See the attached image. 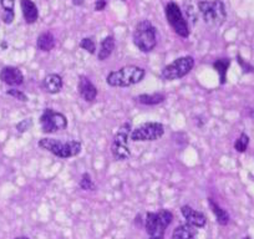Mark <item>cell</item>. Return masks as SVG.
<instances>
[{
    "label": "cell",
    "instance_id": "obj_1",
    "mask_svg": "<svg viewBox=\"0 0 254 239\" xmlns=\"http://www.w3.org/2000/svg\"><path fill=\"white\" fill-rule=\"evenodd\" d=\"M145 75V69L135 65H128L110 72L106 77V82L112 87H128L142 81Z\"/></svg>",
    "mask_w": 254,
    "mask_h": 239
},
{
    "label": "cell",
    "instance_id": "obj_12",
    "mask_svg": "<svg viewBox=\"0 0 254 239\" xmlns=\"http://www.w3.org/2000/svg\"><path fill=\"white\" fill-rule=\"evenodd\" d=\"M181 213L185 217L186 222H187L188 224H190L192 227H194V228H203L207 224L206 216H204L202 212L196 211L194 208L188 206V204H186V206H183L182 208H181Z\"/></svg>",
    "mask_w": 254,
    "mask_h": 239
},
{
    "label": "cell",
    "instance_id": "obj_5",
    "mask_svg": "<svg viewBox=\"0 0 254 239\" xmlns=\"http://www.w3.org/2000/svg\"><path fill=\"white\" fill-rule=\"evenodd\" d=\"M199 13L202 14L204 23L211 26H219L224 23L227 18L226 6L221 0L214 1H199Z\"/></svg>",
    "mask_w": 254,
    "mask_h": 239
},
{
    "label": "cell",
    "instance_id": "obj_3",
    "mask_svg": "<svg viewBox=\"0 0 254 239\" xmlns=\"http://www.w3.org/2000/svg\"><path fill=\"white\" fill-rule=\"evenodd\" d=\"M38 146L60 158L75 157V156H77L81 152L82 148L81 142H79V141H60L50 137H44L39 140Z\"/></svg>",
    "mask_w": 254,
    "mask_h": 239
},
{
    "label": "cell",
    "instance_id": "obj_7",
    "mask_svg": "<svg viewBox=\"0 0 254 239\" xmlns=\"http://www.w3.org/2000/svg\"><path fill=\"white\" fill-rule=\"evenodd\" d=\"M131 133V123L126 122L120 127L115 135L111 145V153L115 160L125 161L130 157V147H128V137Z\"/></svg>",
    "mask_w": 254,
    "mask_h": 239
},
{
    "label": "cell",
    "instance_id": "obj_24",
    "mask_svg": "<svg viewBox=\"0 0 254 239\" xmlns=\"http://www.w3.org/2000/svg\"><path fill=\"white\" fill-rule=\"evenodd\" d=\"M248 145H249V137L246 135V133H242V135L237 138L236 142H234V150H236L237 152L243 153L246 152V150L248 148Z\"/></svg>",
    "mask_w": 254,
    "mask_h": 239
},
{
    "label": "cell",
    "instance_id": "obj_32",
    "mask_svg": "<svg viewBox=\"0 0 254 239\" xmlns=\"http://www.w3.org/2000/svg\"><path fill=\"white\" fill-rule=\"evenodd\" d=\"M243 239H251V238H249V237H244Z\"/></svg>",
    "mask_w": 254,
    "mask_h": 239
},
{
    "label": "cell",
    "instance_id": "obj_18",
    "mask_svg": "<svg viewBox=\"0 0 254 239\" xmlns=\"http://www.w3.org/2000/svg\"><path fill=\"white\" fill-rule=\"evenodd\" d=\"M208 204L209 207H211V211L213 212L218 224H221V226H227V224L229 223V218H231L228 212L224 208H222V207L219 206L217 202H214L212 198H208Z\"/></svg>",
    "mask_w": 254,
    "mask_h": 239
},
{
    "label": "cell",
    "instance_id": "obj_11",
    "mask_svg": "<svg viewBox=\"0 0 254 239\" xmlns=\"http://www.w3.org/2000/svg\"><path fill=\"white\" fill-rule=\"evenodd\" d=\"M77 92L81 99L86 102H92L97 97V89L91 80L85 75H80L79 82H77Z\"/></svg>",
    "mask_w": 254,
    "mask_h": 239
},
{
    "label": "cell",
    "instance_id": "obj_25",
    "mask_svg": "<svg viewBox=\"0 0 254 239\" xmlns=\"http://www.w3.org/2000/svg\"><path fill=\"white\" fill-rule=\"evenodd\" d=\"M80 48L84 49L85 51H87L90 54L96 53V44H95V41L91 38L82 39L81 43H80Z\"/></svg>",
    "mask_w": 254,
    "mask_h": 239
},
{
    "label": "cell",
    "instance_id": "obj_14",
    "mask_svg": "<svg viewBox=\"0 0 254 239\" xmlns=\"http://www.w3.org/2000/svg\"><path fill=\"white\" fill-rule=\"evenodd\" d=\"M64 81L63 77L58 74H49L44 77L43 87L46 92L51 95L59 94L63 90Z\"/></svg>",
    "mask_w": 254,
    "mask_h": 239
},
{
    "label": "cell",
    "instance_id": "obj_2",
    "mask_svg": "<svg viewBox=\"0 0 254 239\" xmlns=\"http://www.w3.org/2000/svg\"><path fill=\"white\" fill-rule=\"evenodd\" d=\"M173 221L172 212L160 209L158 212H147L145 219V229L148 239H163L166 229Z\"/></svg>",
    "mask_w": 254,
    "mask_h": 239
},
{
    "label": "cell",
    "instance_id": "obj_23",
    "mask_svg": "<svg viewBox=\"0 0 254 239\" xmlns=\"http://www.w3.org/2000/svg\"><path fill=\"white\" fill-rule=\"evenodd\" d=\"M79 184H80V188L84 189V191H95V189H96V184L94 183L91 176H90L87 172L82 173Z\"/></svg>",
    "mask_w": 254,
    "mask_h": 239
},
{
    "label": "cell",
    "instance_id": "obj_22",
    "mask_svg": "<svg viewBox=\"0 0 254 239\" xmlns=\"http://www.w3.org/2000/svg\"><path fill=\"white\" fill-rule=\"evenodd\" d=\"M0 4L3 6V20L5 24H11L14 20V6H15V1L14 0H0Z\"/></svg>",
    "mask_w": 254,
    "mask_h": 239
},
{
    "label": "cell",
    "instance_id": "obj_28",
    "mask_svg": "<svg viewBox=\"0 0 254 239\" xmlns=\"http://www.w3.org/2000/svg\"><path fill=\"white\" fill-rule=\"evenodd\" d=\"M238 62L239 64H241V66L243 67V70H244V72H252V71H254V67L253 66H251V65L249 64H247L246 61H244L243 59L241 58V56H238Z\"/></svg>",
    "mask_w": 254,
    "mask_h": 239
},
{
    "label": "cell",
    "instance_id": "obj_9",
    "mask_svg": "<svg viewBox=\"0 0 254 239\" xmlns=\"http://www.w3.org/2000/svg\"><path fill=\"white\" fill-rule=\"evenodd\" d=\"M40 126L44 133H56L67 127L66 116L53 109H45L40 116Z\"/></svg>",
    "mask_w": 254,
    "mask_h": 239
},
{
    "label": "cell",
    "instance_id": "obj_16",
    "mask_svg": "<svg viewBox=\"0 0 254 239\" xmlns=\"http://www.w3.org/2000/svg\"><path fill=\"white\" fill-rule=\"evenodd\" d=\"M21 10L28 24H34L38 20L39 10L33 0H21Z\"/></svg>",
    "mask_w": 254,
    "mask_h": 239
},
{
    "label": "cell",
    "instance_id": "obj_6",
    "mask_svg": "<svg viewBox=\"0 0 254 239\" xmlns=\"http://www.w3.org/2000/svg\"><path fill=\"white\" fill-rule=\"evenodd\" d=\"M193 66L194 59L192 56H182V58L176 59L175 61L163 67L161 76L165 80H168V81L182 79V77H185L186 75L192 71Z\"/></svg>",
    "mask_w": 254,
    "mask_h": 239
},
{
    "label": "cell",
    "instance_id": "obj_17",
    "mask_svg": "<svg viewBox=\"0 0 254 239\" xmlns=\"http://www.w3.org/2000/svg\"><path fill=\"white\" fill-rule=\"evenodd\" d=\"M115 46H116V41H115V38L112 35L106 36L101 41L99 53H97V59H99L100 61H104V60H106V59H109L111 56V54L115 50Z\"/></svg>",
    "mask_w": 254,
    "mask_h": 239
},
{
    "label": "cell",
    "instance_id": "obj_27",
    "mask_svg": "<svg viewBox=\"0 0 254 239\" xmlns=\"http://www.w3.org/2000/svg\"><path fill=\"white\" fill-rule=\"evenodd\" d=\"M31 126H33V120L25 119V120H23V121H20V122L16 125V130H18L19 132H26V131L31 127Z\"/></svg>",
    "mask_w": 254,
    "mask_h": 239
},
{
    "label": "cell",
    "instance_id": "obj_20",
    "mask_svg": "<svg viewBox=\"0 0 254 239\" xmlns=\"http://www.w3.org/2000/svg\"><path fill=\"white\" fill-rule=\"evenodd\" d=\"M36 46H38L39 50L41 51H51L54 48H55V38L51 33L46 31V33H43L38 38V41H36Z\"/></svg>",
    "mask_w": 254,
    "mask_h": 239
},
{
    "label": "cell",
    "instance_id": "obj_8",
    "mask_svg": "<svg viewBox=\"0 0 254 239\" xmlns=\"http://www.w3.org/2000/svg\"><path fill=\"white\" fill-rule=\"evenodd\" d=\"M165 135V126L161 122H146L133 128L130 133V140L133 142L157 141Z\"/></svg>",
    "mask_w": 254,
    "mask_h": 239
},
{
    "label": "cell",
    "instance_id": "obj_13",
    "mask_svg": "<svg viewBox=\"0 0 254 239\" xmlns=\"http://www.w3.org/2000/svg\"><path fill=\"white\" fill-rule=\"evenodd\" d=\"M0 80L8 86H20L24 82V75L18 67L5 66L0 71Z\"/></svg>",
    "mask_w": 254,
    "mask_h": 239
},
{
    "label": "cell",
    "instance_id": "obj_31",
    "mask_svg": "<svg viewBox=\"0 0 254 239\" xmlns=\"http://www.w3.org/2000/svg\"><path fill=\"white\" fill-rule=\"evenodd\" d=\"M14 239H30V238H28V237H16V238Z\"/></svg>",
    "mask_w": 254,
    "mask_h": 239
},
{
    "label": "cell",
    "instance_id": "obj_15",
    "mask_svg": "<svg viewBox=\"0 0 254 239\" xmlns=\"http://www.w3.org/2000/svg\"><path fill=\"white\" fill-rule=\"evenodd\" d=\"M197 234H198L197 228L188 223H183L173 229L171 239H197Z\"/></svg>",
    "mask_w": 254,
    "mask_h": 239
},
{
    "label": "cell",
    "instance_id": "obj_4",
    "mask_svg": "<svg viewBox=\"0 0 254 239\" xmlns=\"http://www.w3.org/2000/svg\"><path fill=\"white\" fill-rule=\"evenodd\" d=\"M133 44L142 53H150L157 45V31L148 20H142L136 25L133 31Z\"/></svg>",
    "mask_w": 254,
    "mask_h": 239
},
{
    "label": "cell",
    "instance_id": "obj_26",
    "mask_svg": "<svg viewBox=\"0 0 254 239\" xmlns=\"http://www.w3.org/2000/svg\"><path fill=\"white\" fill-rule=\"evenodd\" d=\"M6 95H9V96L14 97V99L19 100V101L21 102H26L29 100L28 96H26L23 91H20V90L18 89H9L8 91H6Z\"/></svg>",
    "mask_w": 254,
    "mask_h": 239
},
{
    "label": "cell",
    "instance_id": "obj_19",
    "mask_svg": "<svg viewBox=\"0 0 254 239\" xmlns=\"http://www.w3.org/2000/svg\"><path fill=\"white\" fill-rule=\"evenodd\" d=\"M137 100L140 104L147 105V106H155V105L162 104L166 100V95L161 94V92H155V94H142L138 95Z\"/></svg>",
    "mask_w": 254,
    "mask_h": 239
},
{
    "label": "cell",
    "instance_id": "obj_21",
    "mask_svg": "<svg viewBox=\"0 0 254 239\" xmlns=\"http://www.w3.org/2000/svg\"><path fill=\"white\" fill-rule=\"evenodd\" d=\"M231 65V60L229 59H218L213 62V67L219 75V79H221V84H226L227 81V71H228V67Z\"/></svg>",
    "mask_w": 254,
    "mask_h": 239
},
{
    "label": "cell",
    "instance_id": "obj_10",
    "mask_svg": "<svg viewBox=\"0 0 254 239\" xmlns=\"http://www.w3.org/2000/svg\"><path fill=\"white\" fill-rule=\"evenodd\" d=\"M166 19L172 26L176 34L181 38H188L190 36V28H188L187 21L183 18V14L181 11L180 6L176 3H168L166 5Z\"/></svg>",
    "mask_w": 254,
    "mask_h": 239
},
{
    "label": "cell",
    "instance_id": "obj_29",
    "mask_svg": "<svg viewBox=\"0 0 254 239\" xmlns=\"http://www.w3.org/2000/svg\"><path fill=\"white\" fill-rule=\"evenodd\" d=\"M106 6V1L105 0H97L96 4H95V10L97 11H102Z\"/></svg>",
    "mask_w": 254,
    "mask_h": 239
},
{
    "label": "cell",
    "instance_id": "obj_30",
    "mask_svg": "<svg viewBox=\"0 0 254 239\" xmlns=\"http://www.w3.org/2000/svg\"><path fill=\"white\" fill-rule=\"evenodd\" d=\"M84 3V0H72V4H74V5H81V4Z\"/></svg>",
    "mask_w": 254,
    "mask_h": 239
}]
</instances>
